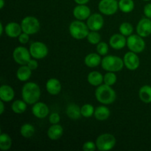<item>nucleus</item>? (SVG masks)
I'll return each mask as SVG.
<instances>
[{
	"label": "nucleus",
	"instance_id": "7",
	"mask_svg": "<svg viewBox=\"0 0 151 151\" xmlns=\"http://www.w3.org/2000/svg\"><path fill=\"white\" fill-rule=\"evenodd\" d=\"M145 41L138 34H132L127 38V47L130 51L135 53H141L145 49Z\"/></svg>",
	"mask_w": 151,
	"mask_h": 151
},
{
	"label": "nucleus",
	"instance_id": "28",
	"mask_svg": "<svg viewBox=\"0 0 151 151\" xmlns=\"http://www.w3.org/2000/svg\"><path fill=\"white\" fill-rule=\"evenodd\" d=\"M12 139L5 133H1L0 135V149L3 151L8 150L12 147Z\"/></svg>",
	"mask_w": 151,
	"mask_h": 151
},
{
	"label": "nucleus",
	"instance_id": "32",
	"mask_svg": "<svg viewBox=\"0 0 151 151\" xmlns=\"http://www.w3.org/2000/svg\"><path fill=\"white\" fill-rule=\"evenodd\" d=\"M94 111H95V109L92 105L86 103L81 107V114L83 117L90 118L94 116Z\"/></svg>",
	"mask_w": 151,
	"mask_h": 151
},
{
	"label": "nucleus",
	"instance_id": "15",
	"mask_svg": "<svg viewBox=\"0 0 151 151\" xmlns=\"http://www.w3.org/2000/svg\"><path fill=\"white\" fill-rule=\"evenodd\" d=\"M109 45L114 50H122L127 46V38L121 33L114 34L109 39Z\"/></svg>",
	"mask_w": 151,
	"mask_h": 151
},
{
	"label": "nucleus",
	"instance_id": "33",
	"mask_svg": "<svg viewBox=\"0 0 151 151\" xmlns=\"http://www.w3.org/2000/svg\"><path fill=\"white\" fill-rule=\"evenodd\" d=\"M86 38L89 44L97 45L101 41V35H100L98 31H91L88 32Z\"/></svg>",
	"mask_w": 151,
	"mask_h": 151
},
{
	"label": "nucleus",
	"instance_id": "43",
	"mask_svg": "<svg viewBox=\"0 0 151 151\" xmlns=\"http://www.w3.org/2000/svg\"><path fill=\"white\" fill-rule=\"evenodd\" d=\"M4 26H3V24L2 22H1L0 23V35H2L3 34V31H4Z\"/></svg>",
	"mask_w": 151,
	"mask_h": 151
},
{
	"label": "nucleus",
	"instance_id": "21",
	"mask_svg": "<svg viewBox=\"0 0 151 151\" xmlns=\"http://www.w3.org/2000/svg\"><path fill=\"white\" fill-rule=\"evenodd\" d=\"M100 55L98 53H89L84 58V63L86 66L89 68H94L98 66L99 65L101 64L102 59L100 57Z\"/></svg>",
	"mask_w": 151,
	"mask_h": 151
},
{
	"label": "nucleus",
	"instance_id": "2",
	"mask_svg": "<svg viewBox=\"0 0 151 151\" xmlns=\"http://www.w3.org/2000/svg\"><path fill=\"white\" fill-rule=\"evenodd\" d=\"M95 97L99 103L103 105H110L116 100V94L111 86L104 83L96 88Z\"/></svg>",
	"mask_w": 151,
	"mask_h": 151
},
{
	"label": "nucleus",
	"instance_id": "5",
	"mask_svg": "<svg viewBox=\"0 0 151 151\" xmlns=\"http://www.w3.org/2000/svg\"><path fill=\"white\" fill-rule=\"evenodd\" d=\"M22 31L30 35L36 34L41 28V24L37 18L32 16H28L24 18L21 22Z\"/></svg>",
	"mask_w": 151,
	"mask_h": 151
},
{
	"label": "nucleus",
	"instance_id": "6",
	"mask_svg": "<svg viewBox=\"0 0 151 151\" xmlns=\"http://www.w3.org/2000/svg\"><path fill=\"white\" fill-rule=\"evenodd\" d=\"M116 138L112 134H103L99 136L96 139L97 149L100 151H108L113 149L116 145Z\"/></svg>",
	"mask_w": 151,
	"mask_h": 151
},
{
	"label": "nucleus",
	"instance_id": "41",
	"mask_svg": "<svg viewBox=\"0 0 151 151\" xmlns=\"http://www.w3.org/2000/svg\"><path fill=\"white\" fill-rule=\"evenodd\" d=\"M74 1L78 4H86L90 0H74Z\"/></svg>",
	"mask_w": 151,
	"mask_h": 151
},
{
	"label": "nucleus",
	"instance_id": "29",
	"mask_svg": "<svg viewBox=\"0 0 151 151\" xmlns=\"http://www.w3.org/2000/svg\"><path fill=\"white\" fill-rule=\"evenodd\" d=\"M27 103L23 100H15V101L12 103L11 109L15 114H23L24 112H25V111L27 110Z\"/></svg>",
	"mask_w": 151,
	"mask_h": 151
},
{
	"label": "nucleus",
	"instance_id": "40",
	"mask_svg": "<svg viewBox=\"0 0 151 151\" xmlns=\"http://www.w3.org/2000/svg\"><path fill=\"white\" fill-rule=\"evenodd\" d=\"M144 14L147 18L151 19V3H147L145 5Z\"/></svg>",
	"mask_w": 151,
	"mask_h": 151
},
{
	"label": "nucleus",
	"instance_id": "9",
	"mask_svg": "<svg viewBox=\"0 0 151 151\" xmlns=\"http://www.w3.org/2000/svg\"><path fill=\"white\" fill-rule=\"evenodd\" d=\"M119 4L117 0H100L98 4V10L101 14L112 16L117 12Z\"/></svg>",
	"mask_w": 151,
	"mask_h": 151
},
{
	"label": "nucleus",
	"instance_id": "22",
	"mask_svg": "<svg viewBox=\"0 0 151 151\" xmlns=\"http://www.w3.org/2000/svg\"><path fill=\"white\" fill-rule=\"evenodd\" d=\"M66 114L69 119H74V120L80 119L82 116L81 108H80L79 106L75 103H70L68 105V106L66 107Z\"/></svg>",
	"mask_w": 151,
	"mask_h": 151
},
{
	"label": "nucleus",
	"instance_id": "8",
	"mask_svg": "<svg viewBox=\"0 0 151 151\" xmlns=\"http://www.w3.org/2000/svg\"><path fill=\"white\" fill-rule=\"evenodd\" d=\"M29 52L33 58L39 60L46 58L48 55L49 50L47 46L41 41H35L29 46Z\"/></svg>",
	"mask_w": 151,
	"mask_h": 151
},
{
	"label": "nucleus",
	"instance_id": "14",
	"mask_svg": "<svg viewBox=\"0 0 151 151\" xmlns=\"http://www.w3.org/2000/svg\"><path fill=\"white\" fill-rule=\"evenodd\" d=\"M32 113L38 119H44L50 114V109L47 105L43 102H37L32 108Z\"/></svg>",
	"mask_w": 151,
	"mask_h": 151
},
{
	"label": "nucleus",
	"instance_id": "4",
	"mask_svg": "<svg viewBox=\"0 0 151 151\" xmlns=\"http://www.w3.org/2000/svg\"><path fill=\"white\" fill-rule=\"evenodd\" d=\"M89 30L90 29H88L86 24L84 23L83 21L77 19L73 21L69 27V31L71 36L77 40H81L86 38Z\"/></svg>",
	"mask_w": 151,
	"mask_h": 151
},
{
	"label": "nucleus",
	"instance_id": "13",
	"mask_svg": "<svg viewBox=\"0 0 151 151\" xmlns=\"http://www.w3.org/2000/svg\"><path fill=\"white\" fill-rule=\"evenodd\" d=\"M137 33L142 38L151 35V19L146 17L139 20L137 26Z\"/></svg>",
	"mask_w": 151,
	"mask_h": 151
},
{
	"label": "nucleus",
	"instance_id": "18",
	"mask_svg": "<svg viewBox=\"0 0 151 151\" xmlns=\"http://www.w3.org/2000/svg\"><path fill=\"white\" fill-rule=\"evenodd\" d=\"M46 89L51 95H58L61 91V83L57 78H50L46 83Z\"/></svg>",
	"mask_w": 151,
	"mask_h": 151
},
{
	"label": "nucleus",
	"instance_id": "17",
	"mask_svg": "<svg viewBox=\"0 0 151 151\" xmlns=\"http://www.w3.org/2000/svg\"><path fill=\"white\" fill-rule=\"evenodd\" d=\"M4 32L6 35L10 38H18L22 33V26L16 22H10L4 27Z\"/></svg>",
	"mask_w": 151,
	"mask_h": 151
},
{
	"label": "nucleus",
	"instance_id": "35",
	"mask_svg": "<svg viewBox=\"0 0 151 151\" xmlns=\"http://www.w3.org/2000/svg\"><path fill=\"white\" fill-rule=\"evenodd\" d=\"M109 47L107 43L100 41L99 44H97V52L101 56H106L109 52Z\"/></svg>",
	"mask_w": 151,
	"mask_h": 151
},
{
	"label": "nucleus",
	"instance_id": "12",
	"mask_svg": "<svg viewBox=\"0 0 151 151\" xmlns=\"http://www.w3.org/2000/svg\"><path fill=\"white\" fill-rule=\"evenodd\" d=\"M124 64L128 69L131 71L137 70L140 65V60L137 53L134 52H128L123 58Z\"/></svg>",
	"mask_w": 151,
	"mask_h": 151
},
{
	"label": "nucleus",
	"instance_id": "3",
	"mask_svg": "<svg viewBox=\"0 0 151 151\" xmlns=\"http://www.w3.org/2000/svg\"><path fill=\"white\" fill-rule=\"evenodd\" d=\"M124 66L123 59L116 55H106L102 59V68L107 72H119L123 69Z\"/></svg>",
	"mask_w": 151,
	"mask_h": 151
},
{
	"label": "nucleus",
	"instance_id": "30",
	"mask_svg": "<svg viewBox=\"0 0 151 151\" xmlns=\"http://www.w3.org/2000/svg\"><path fill=\"white\" fill-rule=\"evenodd\" d=\"M35 127L29 123H25L20 128V134L24 138H30L35 134Z\"/></svg>",
	"mask_w": 151,
	"mask_h": 151
},
{
	"label": "nucleus",
	"instance_id": "20",
	"mask_svg": "<svg viewBox=\"0 0 151 151\" xmlns=\"http://www.w3.org/2000/svg\"><path fill=\"white\" fill-rule=\"evenodd\" d=\"M63 128L59 124H54L49 128L47 131V136L52 141L59 139L63 136Z\"/></svg>",
	"mask_w": 151,
	"mask_h": 151
},
{
	"label": "nucleus",
	"instance_id": "39",
	"mask_svg": "<svg viewBox=\"0 0 151 151\" xmlns=\"http://www.w3.org/2000/svg\"><path fill=\"white\" fill-rule=\"evenodd\" d=\"M36 60L37 59H35V58L30 59L29 61L27 63V64L28 66V67H29L32 71L35 70V69H37V68L38 67V63Z\"/></svg>",
	"mask_w": 151,
	"mask_h": 151
},
{
	"label": "nucleus",
	"instance_id": "25",
	"mask_svg": "<svg viewBox=\"0 0 151 151\" xmlns=\"http://www.w3.org/2000/svg\"><path fill=\"white\" fill-rule=\"evenodd\" d=\"M111 111L106 106H100L97 107L94 111V117L99 121H105L110 116Z\"/></svg>",
	"mask_w": 151,
	"mask_h": 151
},
{
	"label": "nucleus",
	"instance_id": "1",
	"mask_svg": "<svg viewBox=\"0 0 151 151\" xmlns=\"http://www.w3.org/2000/svg\"><path fill=\"white\" fill-rule=\"evenodd\" d=\"M22 100L27 104L34 105L41 97V88L34 82H27L22 88Z\"/></svg>",
	"mask_w": 151,
	"mask_h": 151
},
{
	"label": "nucleus",
	"instance_id": "16",
	"mask_svg": "<svg viewBox=\"0 0 151 151\" xmlns=\"http://www.w3.org/2000/svg\"><path fill=\"white\" fill-rule=\"evenodd\" d=\"M73 16L77 20H87L91 16V10L86 4H78L73 9Z\"/></svg>",
	"mask_w": 151,
	"mask_h": 151
},
{
	"label": "nucleus",
	"instance_id": "10",
	"mask_svg": "<svg viewBox=\"0 0 151 151\" xmlns=\"http://www.w3.org/2000/svg\"><path fill=\"white\" fill-rule=\"evenodd\" d=\"M31 57L32 56L29 52V50L22 46L16 47L13 52V60L16 63L21 66L27 64V63L31 59Z\"/></svg>",
	"mask_w": 151,
	"mask_h": 151
},
{
	"label": "nucleus",
	"instance_id": "44",
	"mask_svg": "<svg viewBox=\"0 0 151 151\" xmlns=\"http://www.w3.org/2000/svg\"><path fill=\"white\" fill-rule=\"evenodd\" d=\"M4 4H5L4 0H0V8L3 9V7H4Z\"/></svg>",
	"mask_w": 151,
	"mask_h": 151
},
{
	"label": "nucleus",
	"instance_id": "31",
	"mask_svg": "<svg viewBox=\"0 0 151 151\" xmlns=\"http://www.w3.org/2000/svg\"><path fill=\"white\" fill-rule=\"evenodd\" d=\"M119 31L125 36H129L134 32V27L129 22H123L119 26Z\"/></svg>",
	"mask_w": 151,
	"mask_h": 151
},
{
	"label": "nucleus",
	"instance_id": "11",
	"mask_svg": "<svg viewBox=\"0 0 151 151\" xmlns=\"http://www.w3.org/2000/svg\"><path fill=\"white\" fill-rule=\"evenodd\" d=\"M86 24L91 31H99L103 27L104 19L100 13H93L87 19Z\"/></svg>",
	"mask_w": 151,
	"mask_h": 151
},
{
	"label": "nucleus",
	"instance_id": "42",
	"mask_svg": "<svg viewBox=\"0 0 151 151\" xmlns=\"http://www.w3.org/2000/svg\"><path fill=\"white\" fill-rule=\"evenodd\" d=\"M0 108H1V109H0V114H2L4 111V102H3L2 100L0 101Z\"/></svg>",
	"mask_w": 151,
	"mask_h": 151
},
{
	"label": "nucleus",
	"instance_id": "24",
	"mask_svg": "<svg viewBox=\"0 0 151 151\" xmlns=\"http://www.w3.org/2000/svg\"><path fill=\"white\" fill-rule=\"evenodd\" d=\"M32 70L28 67L27 65H22L18 69L16 72V78L22 82H26L30 78Z\"/></svg>",
	"mask_w": 151,
	"mask_h": 151
},
{
	"label": "nucleus",
	"instance_id": "23",
	"mask_svg": "<svg viewBox=\"0 0 151 151\" xmlns=\"http://www.w3.org/2000/svg\"><path fill=\"white\" fill-rule=\"evenodd\" d=\"M103 78L104 76H103L100 72L97 71H92L88 73L87 76V81L90 85L93 86H99L103 83Z\"/></svg>",
	"mask_w": 151,
	"mask_h": 151
},
{
	"label": "nucleus",
	"instance_id": "46",
	"mask_svg": "<svg viewBox=\"0 0 151 151\" xmlns=\"http://www.w3.org/2000/svg\"><path fill=\"white\" fill-rule=\"evenodd\" d=\"M117 1H118V0H117Z\"/></svg>",
	"mask_w": 151,
	"mask_h": 151
},
{
	"label": "nucleus",
	"instance_id": "38",
	"mask_svg": "<svg viewBox=\"0 0 151 151\" xmlns=\"http://www.w3.org/2000/svg\"><path fill=\"white\" fill-rule=\"evenodd\" d=\"M18 40H19V43L22 44H26L29 42V34L26 33V32H22L20 34L19 37H18Z\"/></svg>",
	"mask_w": 151,
	"mask_h": 151
},
{
	"label": "nucleus",
	"instance_id": "34",
	"mask_svg": "<svg viewBox=\"0 0 151 151\" xmlns=\"http://www.w3.org/2000/svg\"><path fill=\"white\" fill-rule=\"evenodd\" d=\"M116 81H117V76L115 72H108L103 78V83L106 85L111 86L114 85Z\"/></svg>",
	"mask_w": 151,
	"mask_h": 151
},
{
	"label": "nucleus",
	"instance_id": "26",
	"mask_svg": "<svg viewBox=\"0 0 151 151\" xmlns=\"http://www.w3.org/2000/svg\"><path fill=\"white\" fill-rule=\"evenodd\" d=\"M139 97L140 100L145 103H151V86L144 85L139 88Z\"/></svg>",
	"mask_w": 151,
	"mask_h": 151
},
{
	"label": "nucleus",
	"instance_id": "36",
	"mask_svg": "<svg viewBox=\"0 0 151 151\" xmlns=\"http://www.w3.org/2000/svg\"><path fill=\"white\" fill-rule=\"evenodd\" d=\"M97 149L96 143L91 141L86 142L83 145V150L84 151H94Z\"/></svg>",
	"mask_w": 151,
	"mask_h": 151
},
{
	"label": "nucleus",
	"instance_id": "27",
	"mask_svg": "<svg viewBox=\"0 0 151 151\" xmlns=\"http://www.w3.org/2000/svg\"><path fill=\"white\" fill-rule=\"evenodd\" d=\"M119 10L124 13H129L134 10L135 4L134 0H119Z\"/></svg>",
	"mask_w": 151,
	"mask_h": 151
},
{
	"label": "nucleus",
	"instance_id": "19",
	"mask_svg": "<svg viewBox=\"0 0 151 151\" xmlns=\"http://www.w3.org/2000/svg\"><path fill=\"white\" fill-rule=\"evenodd\" d=\"M15 97L13 88L9 85H2L0 87V99L4 103L12 101Z\"/></svg>",
	"mask_w": 151,
	"mask_h": 151
},
{
	"label": "nucleus",
	"instance_id": "37",
	"mask_svg": "<svg viewBox=\"0 0 151 151\" xmlns=\"http://www.w3.org/2000/svg\"><path fill=\"white\" fill-rule=\"evenodd\" d=\"M60 120V116L58 113L57 112H53L49 116V121L52 125L54 124H58Z\"/></svg>",
	"mask_w": 151,
	"mask_h": 151
},
{
	"label": "nucleus",
	"instance_id": "45",
	"mask_svg": "<svg viewBox=\"0 0 151 151\" xmlns=\"http://www.w3.org/2000/svg\"><path fill=\"white\" fill-rule=\"evenodd\" d=\"M142 1H150V0H142Z\"/></svg>",
	"mask_w": 151,
	"mask_h": 151
}]
</instances>
